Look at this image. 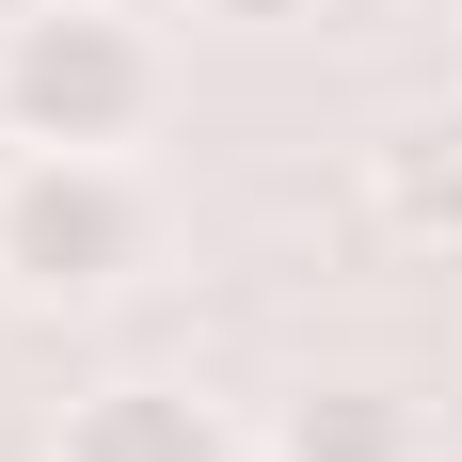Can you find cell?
I'll return each mask as SVG.
<instances>
[{"label": "cell", "instance_id": "7a4b0ae2", "mask_svg": "<svg viewBox=\"0 0 462 462\" xmlns=\"http://www.w3.org/2000/svg\"><path fill=\"white\" fill-rule=\"evenodd\" d=\"M143 255V191L112 176V143H16L0 160V287L80 303Z\"/></svg>", "mask_w": 462, "mask_h": 462}, {"label": "cell", "instance_id": "277c9868", "mask_svg": "<svg viewBox=\"0 0 462 462\" xmlns=\"http://www.w3.org/2000/svg\"><path fill=\"white\" fill-rule=\"evenodd\" d=\"M64 462H224V430H208V399H176V383H112V399L64 415Z\"/></svg>", "mask_w": 462, "mask_h": 462}, {"label": "cell", "instance_id": "6da1fadb", "mask_svg": "<svg viewBox=\"0 0 462 462\" xmlns=\"http://www.w3.org/2000/svg\"><path fill=\"white\" fill-rule=\"evenodd\" d=\"M160 112V48L112 0H32L0 32V128L16 143H128Z\"/></svg>", "mask_w": 462, "mask_h": 462}, {"label": "cell", "instance_id": "5b68a950", "mask_svg": "<svg viewBox=\"0 0 462 462\" xmlns=\"http://www.w3.org/2000/svg\"><path fill=\"white\" fill-rule=\"evenodd\" d=\"M367 191L399 239H462V112H415V128L367 143Z\"/></svg>", "mask_w": 462, "mask_h": 462}, {"label": "cell", "instance_id": "8992f818", "mask_svg": "<svg viewBox=\"0 0 462 462\" xmlns=\"http://www.w3.org/2000/svg\"><path fill=\"white\" fill-rule=\"evenodd\" d=\"M191 16H319V0H191Z\"/></svg>", "mask_w": 462, "mask_h": 462}, {"label": "cell", "instance_id": "3957f363", "mask_svg": "<svg viewBox=\"0 0 462 462\" xmlns=\"http://www.w3.org/2000/svg\"><path fill=\"white\" fill-rule=\"evenodd\" d=\"M272 462H415V399L399 383H303L272 415Z\"/></svg>", "mask_w": 462, "mask_h": 462}]
</instances>
